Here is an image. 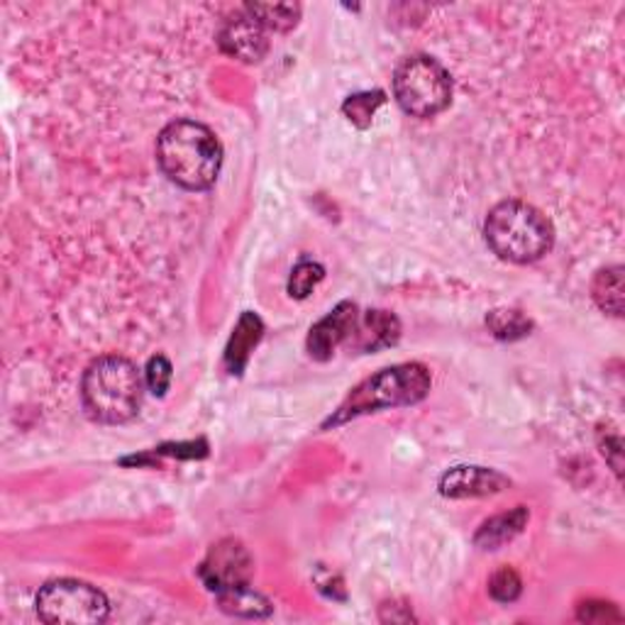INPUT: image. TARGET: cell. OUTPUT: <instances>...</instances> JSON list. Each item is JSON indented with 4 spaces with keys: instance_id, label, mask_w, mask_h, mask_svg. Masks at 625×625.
Listing matches in <instances>:
<instances>
[{
    "instance_id": "cell-13",
    "label": "cell",
    "mask_w": 625,
    "mask_h": 625,
    "mask_svg": "<svg viewBox=\"0 0 625 625\" xmlns=\"http://www.w3.org/2000/svg\"><path fill=\"white\" fill-rule=\"evenodd\" d=\"M528 518H530V514L525 506H518V508L508 510V514H502V516H494L482 525L477 535H474V545L482 547V549L504 547L506 543L514 540L516 535L523 533Z\"/></svg>"
},
{
    "instance_id": "cell-6",
    "label": "cell",
    "mask_w": 625,
    "mask_h": 625,
    "mask_svg": "<svg viewBox=\"0 0 625 625\" xmlns=\"http://www.w3.org/2000/svg\"><path fill=\"white\" fill-rule=\"evenodd\" d=\"M108 614L106 594L79 579L47 582L37 594V616L49 625H96Z\"/></svg>"
},
{
    "instance_id": "cell-16",
    "label": "cell",
    "mask_w": 625,
    "mask_h": 625,
    "mask_svg": "<svg viewBox=\"0 0 625 625\" xmlns=\"http://www.w3.org/2000/svg\"><path fill=\"white\" fill-rule=\"evenodd\" d=\"M249 16H255L267 30L277 32H289L296 28L298 18H301V8L291 3H252L245 6Z\"/></svg>"
},
{
    "instance_id": "cell-14",
    "label": "cell",
    "mask_w": 625,
    "mask_h": 625,
    "mask_svg": "<svg viewBox=\"0 0 625 625\" xmlns=\"http://www.w3.org/2000/svg\"><path fill=\"white\" fill-rule=\"evenodd\" d=\"M218 604L230 616H240V618H265L271 614V604L269 598H265L261 594H257L252 586H240V589H230L218 594Z\"/></svg>"
},
{
    "instance_id": "cell-21",
    "label": "cell",
    "mask_w": 625,
    "mask_h": 625,
    "mask_svg": "<svg viewBox=\"0 0 625 625\" xmlns=\"http://www.w3.org/2000/svg\"><path fill=\"white\" fill-rule=\"evenodd\" d=\"M173 377V369H171V361L165 355H157L147 361V369H145V386L155 396H165L169 384Z\"/></svg>"
},
{
    "instance_id": "cell-1",
    "label": "cell",
    "mask_w": 625,
    "mask_h": 625,
    "mask_svg": "<svg viewBox=\"0 0 625 625\" xmlns=\"http://www.w3.org/2000/svg\"><path fill=\"white\" fill-rule=\"evenodd\" d=\"M157 161L165 177L186 191H206L222 167V145L196 120H173L157 137Z\"/></svg>"
},
{
    "instance_id": "cell-18",
    "label": "cell",
    "mask_w": 625,
    "mask_h": 625,
    "mask_svg": "<svg viewBox=\"0 0 625 625\" xmlns=\"http://www.w3.org/2000/svg\"><path fill=\"white\" fill-rule=\"evenodd\" d=\"M386 101V96L384 91H365V93H355V96H349L347 101L343 103V112H345V118L357 125V128H369L374 116H377V110L379 106H384Z\"/></svg>"
},
{
    "instance_id": "cell-8",
    "label": "cell",
    "mask_w": 625,
    "mask_h": 625,
    "mask_svg": "<svg viewBox=\"0 0 625 625\" xmlns=\"http://www.w3.org/2000/svg\"><path fill=\"white\" fill-rule=\"evenodd\" d=\"M218 44L228 57L245 61V65H257V61L265 59L269 49L267 28L255 16L242 10L230 20H225L218 32Z\"/></svg>"
},
{
    "instance_id": "cell-11",
    "label": "cell",
    "mask_w": 625,
    "mask_h": 625,
    "mask_svg": "<svg viewBox=\"0 0 625 625\" xmlns=\"http://www.w3.org/2000/svg\"><path fill=\"white\" fill-rule=\"evenodd\" d=\"M398 337H401V323L394 312L367 310L365 316H359L357 328L347 343L361 353H377L381 347L396 345Z\"/></svg>"
},
{
    "instance_id": "cell-19",
    "label": "cell",
    "mask_w": 625,
    "mask_h": 625,
    "mask_svg": "<svg viewBox=\"0 0 625 625\" xmlns=\"http://www.w3.org/2000/svg\"><path fill=\"white\" fill-rule=\"evenodd\" d=\"M325 279V269L323 265L312 259H301L291 271V279H289V294L294 298H308L310 291L316 289V286Z\"/></svg>"
},
{
    "instance_id": "cell-2",
    "label": "cell",
    "mask_w": 625,
    "mask_h": 625,
    "mask_svg": "<svg viewBox=\"0 0 625 625\" xmlns=\"http://www.w3.org/2000/svg\"><path fill=\"white\" fill-rule=\"evenodd\" d=\"M145 396V377L128 357L106 355L83 371L81 401L86 416L103 425H120L137 416Z\"/></svg>"
},
{
    "instance_id": "cell-20",
    "label": "cell",
    "mask_w": 625,
    "mask_h": 625,
    "mask_svg": "<svg viewBox=\"0 0 625 625\" xmlns=\"http://www.w3.org/2000/svg\"><path fill=\"white\" fill-rule=\"evenodd\" d=\"M489 592H492V596L496 598V602L514 604L516 598L520 596V592H523V584H520L518 572L510 569V567L498 569L494 577H492V582H489Z\"/></svg>"
},
{
    "instance_id": "cell-9",
    "label": "cell",
    "mask_w": 625,
    "mask_h": 625,
    "mask_svg": "<svg viewBox=\"0 0 625 625\" xmlns=\"http://www.w3.org/2000/svg\"><path fill=\"white\" fill-rule=\"evenodd\" d=\"M357 320H359V312L353 301L337 304L328 316L318 320L310 328L308 340H306L308 355L320 361L330 359L335 355V349L353 337V333L357 328Z\"/></svg>"
},
{
    "instance_id": "cell-7",
    "label": "cell",
    "mask_w": 625,
    "mask_h": 625,
    "mask_svg": "<svg viewBox=\"0 0 625 625\" xmlns=\"http://www.w3.org/2000/svg\"><path fill=\"white\" fill-rule=\"evenodd\" d=\"M252 569L255 562L249 557L247 547L240 540L228 537V540H220L218 545L210 547L198 574H201V579L210 592L222 594L247 586L249 579H252Z\"/></svg>"
},
{
    "instance_id": "cell-3",
    "label": "cell",
    "mask_w": 625,
    "mask_h": 625,
    "mask_svg": "<svg viewBox=\"0 0 625 625\" xmlns=\"http://www.w3.org/2000/svg\"><path fill=\"white\" fill-rule=\"evenodd\" d=\"M486 242L494 252L514 261L530 265L545 257L555 242V228L543 210L525 201H504L492 208L484 222Z\"/></svg>"
},
{
    "instance_id": "cell-4",
    "label": "cell",
    "mask_w": 625,
    "mask_h": 625,
    "mask_svg": "<svg viewBox=\"0 0 625 625\" xmlns=\"http://www.w3.org/2000/svg\"><path fill=\"white\" fill-rule=\"evenodd\" d=\"M430 384V371L423 365H416V361L381 369L367 381H361L357 389L345 398V404L335 410V416L325 420L323 428H337V425L357 416L374 414V410L381 408L414 406L428 396Z\"/></svg>"
},
{
    "instance_id": "cell-10",
    "label": "cell",
    "mask_w": 625,
    "mask_h": 625,
    "mask_svg": "<svg viewBox=\"0 0 625 625\" xmlns=\"http://www.w3.org/2000/svg\"><path fill=\"white\" fill-rule=\"evenodd\" d=\"M508 484L510 479L492 467L459 465L447 469L437 486H440V494L447 498H477L504 492L508 489Z\"/></svg>"
},
{
    "instance_id": "cell-22",
    "label": "cell",
    "mask_w": 625,
    "mask_h": 625,
    "mask_svg": "<svg viewBox=\"0 0 625 625\" xmlns=\"http://www.w3.org/2000/svg\"><path fill=\"white\" fill-rule=\"evenodd\" d=\"M579 621L586 623H618L623 621V616L618 614V608L614 604H604V602H589L579 606Z\"/></svg>"
},
{
    "instance_id": "cell-15",
    "label": "cell",
    "mask_w": 625,
    "mask_h": 625,
    "mask_svg": "<svg viewBox=\"0 0 625 625\" xmlns=\"http://www.w3.org/2000/svg\"><path fill=\"white\" fill-rule=\"evenodd\" d=\"M594 301L604 312L621 318L623 316V267H608L596 274L592 286Z\"/></svg>"
},
{
    "instance_id": "cell-12",
    "label": "cell",
    "mask_w": 625,
    "mask_h": 625,
    "mask_svg": "<svg viewBox=\"0 0 625 625\" xmlns=\"http://www.w3.org/2000/svg\"><path fill=\"white\" fill-rule=\"evenodd\" d=\"M261 333H265V325H261L255 312H242L240 323L232 330L228 349H225V367H228L230 374H242L249 355H252V349L261 340Z\"/></svg>"
},
{
    "instance_id": "cell-5",
    "label": "cell",
    "mask_w": 625,
    "mask_h": 625,
    "mask_svg": "<svg viewBox=\"0 0 625 625\" xmlns=\"http://www.w3.org/2000/svg\"><path fill=\"white\" fill-rule=\"evenodd\" d=\"M394 96L408 116L433 118L453 101V79L437 59L408 57L394 73Z\"/></svg>"
},
{
    "instance_id": "cell-17",
    "label": "cell",
    "mask_w": 625,
    "mask_h": 625,
    "mask_svg": "<svg viewBox=\"0 0 625 625\" xmlns=\"http://www.w3.org/2000/svg\"><path fill=\"white\" fill-rule=\"evenodd\" d=\"M486 325H489V330L498 340H520V337L528 335L533 328V323L514 308L492 310L489 318H486Z\"/></svg>"
}]
</instances>
